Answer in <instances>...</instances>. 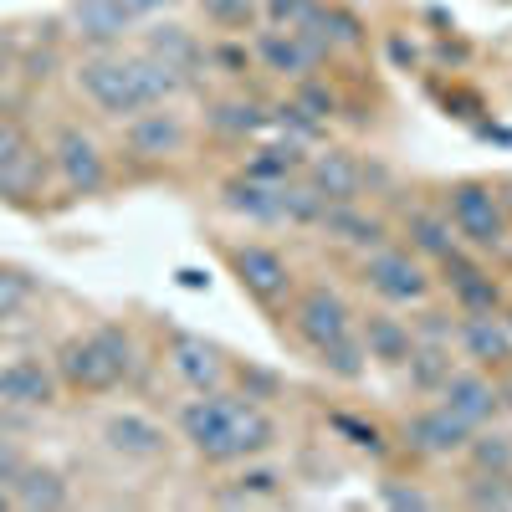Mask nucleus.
<instances>
[{"label":"nucleus","mask_w":512,"mask_h":512,"mask_svg":"<svg viewBox=\"0 0 512 512\" xmlns=\"http://www.w3.org/2000/svg\"><path fill=\"white\" fill-rule=\"evenodd\" d=\"M175 425L190 441V451L210 466H241V461H256V456H267L277 446V420L256 400L226 390V384L185 400Z\"/></svg>","instance_id":"obj_1"},{"label":"nucleus","mask_w":512,"mask_h":512,"mask_svg":"<svg viewBox=\"0 0 512 512\" xmlns=\"http://www.w3.org/2000/svg\"><path fill=\"white\" fill-rule=\"evenodd\" d=\"M77 93L88 98L93 108H103L108 118H134L154 103H169V98H180L190 82L175 72V67H164L159 57L139 52V57H123V52H93V57H82L77 62Z\"/></svg>","instance_id":"obj_2"},{"label":"nucleus","mask_w":512,"mask_h":512,"mask_svg":"<svg viewBox=\"0 0 512 512\" xmlns=\"http://www.w3.org/2000/svg\"><path fill=\"white\" fill-rule=\"evenodd\" d=\"M52 369L62 379V390H72V395H113L139 369L134 333L123 323H98L88 333H72L52 354Z\"/></svg>","instance_id":"obj_3"},{"label":"nucleus","mask_w":512,"mask_h":512,"mask_svg":"<svg viewBox=\"0 0 512 512\" xmlns=\"http://www.w3.org/2000/svg\"><path fill=\"white\" fill-rule=\"evenodd\" d=\"M446 221H451V231H456L461 246H472L482 256L507 246V216H502V205H497L492 180H456L446 190Z\"/></svg>","instance_id":"obj_4"},{"label":"nucleus","mask_w":512,"mask_h":512,"mask_svg":"<svg viewBox=\"0 0 512 512\" xmlns=\"http://www.w3.org/2000/svg\"><path fill=\"white\" fill-rule=\"evenodd\" d=\"M47 154H52V175H57L62 190L77 195V200H98V195L108 190V180H113L103 144H98L82 123H62L57 134H52V144H47Z\"/></svg>","instance_id":"obj_5"},{"label":"nucleus","mask_w":512,"mask_h":512,"mask_svg":"<svg viewBox=\"0 0 512 512\" xmlns=\"http://www.w3.org/2000/svg\"><path fill=\"white\" fill-rule=\"evenodd\" d=\"M364 287L379 297V303H395V308H415L431 297V272L415 251L405 246H374L364 251V267H359Z\"/></svg>","instance_id":"obj_6"},{"label":"nucleus","mask_w":512,"mask_h":512,"mask_svg":"<svg viewBox=\"0 0 512 512\" xmlns=\"http://www.w3.org/2000/svg\"><path fill=\"white\" fill-rule=\"evenodd\" d=\"M226 262H231V272H236V282H241V292L251 297V303H262V308L292 303L297 272H292V262H287L277 246L246 241V246H231V251H226Z\"/></svg>","instance_id":"obj_7"},{"label":"nucleus","mask_w":512,"mask_h":512,"mask_svg":"<svg viewBox=\"0 0 512 512\" xmlns=\"http://www.w3.org/2000/svg\"><path fill=\"white\" fill-rule=\"evenodd\" d=\"M436 267H441V282H446L451 303H456L461 313H507V292H502V282L482 267V251L451 246Z\"/></svg>","instance_id":"obj_8"},{"label":"nucleus","mask_w":512,"mask_h":512,"mask_svg":"<svg viewBox=\"0 0 512 512\" xmlns=\"http://www.w3.org/2000/svg\"><path fill=\"white\" fill-rule=\"evenodd\" d=\"M251 52L262 57V67L267 72H277V77H308V72H318L323 62H328V36L318 31V26H303V31H282V26H267L262 36L251 41Z\"/></svg>","instance_id":"obj_9"},{"label":"nucleus","mask_w":512,"mask_h":512,"mask_svg":"<svg viewBox=\"0 0 512 512\" xmlns=\"http://www.w3.org/2000/svg\"><path fill=\"white\" fill-rule=\"evenodd\" d=\"M185 139H190V123L169 103H154V108H144L134 118H123V144L144 164H164V159L185 154Z\"/></svg>","instance_id":"obj_10"},{"label":"nucleus","mask_w":512,"mask_h":512,"mask_svg":"<svg viewBox=\"0 0 512 512\" xmlns=\"http://www.w3.org/2000/svg\"><path fill=\"white\" fill-rule=\"evenodd\" d=\"M354 328V308L344 292H333L328 282H313L303 292H292V333L303 338L308 349L328 344V338L349 333Z\"/></svg>","instance_id":"obj_11"},{"label":"nucleus","mask_w":512,"mask_h":512,"mask_svg":"<svg viewBox=\"0 0 512 512\" xmlns=\"http://www.w3.org/2000/svg\"><path fill=\"white\" fill-rule=\"evenodd\" d=\"M164 359H169V374H175L190 395L221 390V384L231 379L226 354H221L216 344H210L205 333H190V328H175V333H169V349H164Z\"/></svg>","instance_id":"obj_12"},{"label":"nucleus","mask_w":512,"mask_h":512,"mask_svg":"<svg viewBox=\"0 0 512 512\" xmlns=\"http://www.w3.org/2000/svg\"><path fill=\"white\" fill-rule=\"evenodd\" d=\"M62 400V379L47 359H11L0 364V405L6 410H52Z\"/></svg>","instance_id":"obj_13"},{"label":"nucleus","mask_w":512,"mask_h":512,"mask_svg":"<svg viewBox=\"0 0 512 512\" xmlns=\"http://www.w3.org/2000/svg\"><path fill=\"white\" fill-rule=\"evenodd\" d=\"M103 446L123 461H159L169 451V436L144 410H113V415H103Z\"/></svg>","instance_id":"obj_14"},{"label":"nucleus","mask_w":512,"mask_h":512,"mask_svg":"<svg viewBox=\"0 0 512 512\" xmlns=\"http://www.w3.org/2000/svg\"><path fill=\"white\" fill-rule=\"evenodd\" d=\"M72 36L82 41V47H93V52H113L118 41L134 31V11H128V0H72Z\"/></svg>","instance_id":"obj_15"},{"label":"nucleus","mask_w":512,"mask_h":512,"mask_svg":"<svg viewBox=\"0 0 512 512\" xmlns=\"http://www.w3.org/2000/svg\"><path fill=\"white\" fill-rule=\"evenodd\" d=\"M451 344L477 369H512V328L502 313H461Z\"/></svg>","instance_id":"obj_16"},{"label":"nucleus","mask_w":512,"mask_h":512,"mask_svg":"<svg viewBox=\"0 0 512 512\" xmlns=\"http://www.w3.org/2000/svg\"><path fill=\"white\" fill-rule=\"evenodd\" d=\"M441 405L451 410V415H461L466 425H492L497 415H502V400H497V379L487 374V369H451V379L441 384Z\"/></svg>","instance_id":"obj_17"},{"label":"nucleus","mask_w":512,"mask_h":512,"mask_svg":"<svg viewBox=\"0 0 512 512\" xmlns=\"http://www.w3.org/2000/svg\"><path fill=\"white\" fill-rule=\"evenodd\" d=\"M303 180H308L328 205H344V200H359V195H364L369 169H364V159L349 154V149H323V154H308Z\"/></svg>","instance_id":"obj_18"},{"label":"nucleus","mask_w":512,"mask_h":512,"mask_svg":"<svg viewBox=\"0 0 512 512\" xmlns=\"http://www.w3.org/2000/svg\"><path fill=\"white\" fill-rule=\"evenodd\" d=\"M466 441H472V425L451 415L446 405H425L405 420V446L415 456H461Z\"/></svg>","instance_id":"obj_19"},{"label":"nucleus","mask_w":512,"mask_h":512,"mask_svg":"<svg viewBox=\"0 0 512 512\" xmlns=\"http://www.w3.org/2000/svg\"><path fill=\"white\" fill-rule=\"evenodd\" d=\"M47 180H52V154L41 144H26L11 164H0V200L16 210H36L47 195Z\"/></svg>","instance_id":"obj_20"},{"label":"nucleus","mask_w":512,"mask_h":512,"mask_svg":"<svg viewBox=\"0 0 512 512\" xmlns=\"http://www.w3.org/2000/svg\"><path fill=\"white\" fill-rule=\"evenodd\" d=\"M323 236H333L338 246H354V251H374L390 241V226H384L379 216H369V210L359 200H344V205H328L323 221H318Z\"/></svg>","instance_id":"obj_21"},{"label":"nucleus","mask_w":512,"mask_h":512,"mask_svg":"<svg viewBox=\"0 0 512 512\" xmlns=\"http://www.w3.org/2000/svg\"><path fill=\"white\" fill-rule=\"evenodd\" d=\"M221 210H231L241 221H256V226H277L282 221V185L236 175V180L221 185Z\"/></svg>","instance_id":"obj_22"},{"label":"nucleus","mask_w":512,"mask_h":512,"mask_svg":"<svg viewBox=\"0 0 512 512\" xmlns=\"http://www.w3.org/2000/svg\"><path fill=\"white\" fill-rule=\"evenodd\" d=\"M359 344H364L369 364L400 369V364L410 359V349H415V333H410V323L395 318V313H369L364 328H359Z\"/></svg>","instance_id":"obj_23"},{"label":"nucleus","mask_w":512,"mask_h":512,"mask_svg":"<svg viewBox=\"0 0 512 512\" xmlns=\"http://www.w3.org/2000/svg\"><path fill=\"white\" fill-rule=\"evenodd\" d=\"M144 52H149V57H159L164 67H175L185 82L205 67V47L195 41V31H185V26H175V21L149 26V31H144Z\"/></svg>","instance_id":"obj_24"},{"label":"nucleus","mask_w":512,"mask_h":512,"mask_svg":"<svg viewBox=\"0 0 512 512\" xmlns=\"http://www.w3.org/2000/svg\"><path fill=\"white\" fill-rule=\"evenodd\" d=\"M11 497H16V507H26V512H62V507L72 502V487H67V477L57 472V466L26 461V472L11 482Z\"/></svg>","instance_id":"obj_25"},{"label":"nucleus","mask_w":512,"mask_h":512,"mask_svg":"<svg viewBox=\"0 0 512 512\" xmlns=\"http://www.w3.org/2000/svg\"><path fill=\"white\" fill-rule=\"evenodd\" d=\"M267 123H272V113L251 98H216L205 108V128L221 139H251V134H262Z\"/></svg>","instance_id":"obj_26"},{"label":"nucleus","mask_w":512,"mask_h":512,"mask_svg":"<svg viewBox=\"0 0 512 512\" xmlns=\"http://www.w3.org/2000/svg\"><path fill=\"white\" fill-rule=\"evenodd\" d=\"M405 236H410V251L420 256V262H441L451 246H461L441 210H410V216H405Z\"/></svg>","instance_id":"obj_27"},{"label":"nucleus","mask_w":512,"mask_h":512,"mask_svg":"<svg viewBox=\"0 0 512 512\" xmlns=\"http://www.w3.org/2000/svg\"><path fill=\"white\" fill-rule=\"evenodd\" d=\"M303 164H308L303 144L287 139V144H267V149H256V154L246 159L241 175H251V180H267V185H287V180L303 175Z\"/></svg>","instance_id":"obj_28"},{"label":"nucleus","mask_w":512,"mask_h":512,"mask_svg":"<svg viewBox=\"0 0 512 512\" xmlns=\"http://www.w3.org/2000/svg\"><path fill=\"white\" fill-rule=\"evenodd\" d=\"M400 369L410 374V390H420V395H441V384L451 379L456 359H451V344H415L410 359H405Z\"/></svg>","instance_id":"obj_29"},{"label":"nucleus","mask_w":512,"mask_h":512,"mask_svg":"<svg viewBox=\"0 0 512 512\" xmlns=\"http://www.w3.org/2000/svg\"><path fill=\"white\" fill-rule=\"evenodd\" d=\"M313 359H318V369H323V374L344 379V384L364 379V369H369V354H364V344H359V328H349V333L328 338V344H318V349H313Z\"/></svg>","instance_id":"obj_30"},{"label":"nucleus","mask_w":512,"mask_h":512,"mask_svg":"<svg viewBox=\"0 0 512 512\" xmlns=\"http://www.w3.org/2000/svg\"><path fill=\"white\" fill-rule=\"evenodd\" d=\"M461 456L472 461V472H512V436L492 431V425H477L472 441L461 446Z\"/></svg>","instance_id":"obj_31"},{"label":"nucleus","mask_w":512,"mask_h":512,"mask_svg":"<svg viewBox=\"0 0 512 512\" xmlns=\"http://www.w3.org/2000/svg\"><path fill=\"white\" fill-rule=\"evenodd\" d=\"M31 297H36V277L21 272V267H6V262H0V328L16 323V318L31 308Z\"/></svg>","instance_id":"obj_32"},{"label":"nucleus","mask_w":512,"mask_h":512,"mask_svg":"<svg viewBox=\"0 0 512 512\" xmlns=\"http://www.w3.org/2000/svg\"><path fill=\"white\" fill-rule=\"evenodd\" d=\"M323 210H328V200H323L308 180H287V185H282V221H292V226H318Z\"/></svg>","instance_id":"obj_33"},{"label":"nucleus","mask_w":512,"mask_h":512,"mask_svg":"<svg viewBox=\"0 0 512 512\" xmlns=\"http://www.w3.org/2000/svg\"><path fill=\"white\" fill-rule=\"evenodd\" d=\"M466 507H512V472H477L461 492Z\"/></svg>","instance_id":"obj_34"},{"label":"nucleus","mask_w":512,"mask_h":512,"mask_svg":"<svg viewBox=\"0 0 512 512\" xmlns=\"http://www.w3.org/2000/svg\"><path fill=\"white\" fill-rule=\"evenodd\" d=\"M267 11V26H282V31H303V26H318V0H262Z\"/></svg>","instance_id":"obj_35"},{"label":"nucleus","mask_w":512,"mask_h":512,"mask_svg":"<svg viewBox=\"0 0 512 512\" xmlns=\"http://www.w3.org/2000/svg\"><path fill=\"white\" fill-rule=\"evenodd\" d=\"M246 466V472L236 477V492L226 497V502H246V497H277L282 492V472H277V466H251V461H241Z\"/></svg>","instance_id":"obj_36"},{"label":"nucleus","mask_w":512,"mask_h":512,"mask_svg":"<svg viewBox=\"0 0 512 512\" xmlns=\"http://www.w3.org/2000/svg\"><path fill=\"white\" fill-rule=\"evenodd\" d=\"M200 11H205V21H216V26H226V31H241V26L256 21L262 0H200Z\"/></svg>","instance_id":"obj_37"},{"label":"nucleus","mask_w":512,"mask_h":512,"mask_svg":"<svg viewBox=\"0 0 512 512\" xmlns=\"http://www.w3.org/2000/svg\"><path fill=\"white\" fill-rule=\"evenodd\" d=\"M318 31L328 36V47H359L364 41V21L354 11H318Z\"/></svg>","instance_id":"obj_38"},{"label":"nucleus","mask_w":512,"mask_h":512,"mask_svg":"<svg viewBox=\"0 0 512 512\" xmlns=\"http://www.w3.org/2000/svg\"><path fill=\"white\" fill-rule=\"evenodd\" d=\"M292 103L303 108L308 118H318V123H328V118L338 113V98L323 88V82H313V77H297V93H292Z\"/></svg>","instance_id":"obj_39"},{"label":"nucleus","mask_w":512,"mask_h":512,"mask_svg":"<svg viewBox=\"0 0 512 512\" xmlns=\"http://www.w3.org/2000/svg\"><path fill=\"white\" fill-rule=\"evenodd\" d=\"M410 333H415V344H451V338H456V318L441 313V308H425L420 318H410Z\"/></svg>","instance_id":"obj_40"},{"label":"nucleus","mask_w":512,"mask_h":512,"mask_svg":"<svg viewBox=\"0 0 512 512\" xmlns=\"http://www.w3.org/2000/svg\"><path fill=\"white\" fill-rule=\"evenodd\" d=\"M333 431L344 436L349 446H359V451H369V456H384V436L374 431V425H364V420H354V415H333Z\"/></svg>","instance_id":"obj_41"},{"label":"nucleus","mask_w":512,"mask_h":512,"mask_svg":"<svg viewBox=\"0 0 512 512\" xmlns=\"http://www.w3.org/2000/svg\"><path fill=\"white\" fill-rule=\"evenodd\" d=\"M246 62H251V52L241 47V41H226V47H210V52H205V67H221L226 77H241Z\"/></svg>","instance_id":"obj_42"},{"label":"nucleus","mask_w":512,"mask_h":512,"mask_svg":"<svg viewBox=\"0 0 512 512\" xmlns=\"http://www.w3.org/2000/svg\"><path fill=\"white\" fill-rule=\"evenodd\" d=\"M26 144H36V139H31V128H26L21 118H0V164H11Z\"/></svg>","instance_id":"obj_43"},{"label":"nucleus","mask_w":512,"mask_h":512,"mask_svg":"<svg viewBox=\"0 0 512 512\" xmlns=\"http://www.w3.org/2000/svg\"><path fill=\"white\" fill-rule=\"evenodd\" d=\"M272 118H277L282 128H292V134H297V144H303V139H318V134H323V123H318V118H308V113L297 108V103H282V108H277Z\"/></svg>","instance_id":"obj_44"},{"label":"nucleus","mask_w":512,"mask_h":512,"mask_svg":"<svg viewBox=\"0 0 512 512\" xmlns=\"http://www.w3.org/2000/svg\"><path fill=\"white\" fill-rule=\"evenodd\" d=\"M379 502H384V507H431V497H425L420 487H405L400 477L379 482Z\"/></svg>","instance_id":"obj_45"},{"label":"nucleus","mask_w":512,"mask_h":512,"mask_svg":"<svg viewBox=\"0 0 512 512\" xmlns=\"http://www.w3.org/2000/svg\"><path fill=\"white\" fill-rule=\"evenodd\" d=\"M26 461H31V456H26L11 436H0V482H16V477L26 472Z\"/></svg>","instance_id":"obj_46"},{"label":"nucleus","mask_w":512,"mask_h":512,"mask_svg":"<svg viewBox=\"0 0 512 512\" xmlns=\"http://www.w3.org/2000/svg\"><path fill=\"white\" fill-rule=\"evenodd\" d=\"M180 0H128V11L134 16H159V11H175Z\"/></svg>","instance_id":"obj_47"},{"label":"nucleus","mask_w":512,"mask_h":512,"mask_svg":"<svg viewBox=\"0 0 512 512\" xmlns=\"http://www.w3.org/2000/svg\"><path fill=\"white\" fill-rule=\"evenodd\" d=\"M492 190H497V205H502V216H507V226H512V175H507V180H492Z\"/></svg>","instance_id":"obj_48"},{"label":"nucleus","mask_w":512,"mask_h":512,"mask_svg":"<svg viewBox=\"0 0 512 512\" xmlns=\"http://www.w3.org/2000/svg\"><path fill=\"white\" fill-rule=\"evenodd\" d=\"M11 67H16V62H11V47H0V82L11 77Z\"/></svg>","instance_id":"obj_49"},{"label":"nucleus","mask_w":512,"mask_h":512,"mask_svg":"<svg viewBox=\"0 0 512 512\" xmlns=\"http://www.w3.org/2000/svg\"><path fill=\"white\" fill-rule=\"evenodd\" d=\"M180 282H185V287H205V277H200V272H190V267H180Z\"/></svg>","instance_id":"obj_50"},{"label":"nucleus","mask_w":512,"mask_h":512,"mask_svg":"<svg viewBox=\"0 0 512 512\" xmlns=\"http://www.w3.org/2000/svg\"><path fill=\"white\" fill-rule=\"evenodd\" d=\"M6 507H16V497H11V482H0V512Z\"/></svg>","instance_id":"obj_51"},{"label":"nucleus","mask_w":512,"mask_h":512,"mask_svg":"<svg viewBox=\"0 0 512 512\" xmlns=\"http://www.w3.org/2000/svg\"><path fill=\"white\" fill-rule=\"evenodd\" d=\"M507 328H512V313H507Z\"/></svg>","instance_id":"obj_52"},{"label":"nucleus","mask_w":512,"mask_h":512,"mask_svg":"<svg viewBox=\"0 0 512 512\" xmlns=\"http://www.w3.org/2000/svg\"><path fill=\"white\" fill-rule=\"evenodd\" d=\"M502 6H512V0H502Z\"/></svg>","instance_id":"obj_53"}]
</instances>
